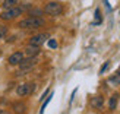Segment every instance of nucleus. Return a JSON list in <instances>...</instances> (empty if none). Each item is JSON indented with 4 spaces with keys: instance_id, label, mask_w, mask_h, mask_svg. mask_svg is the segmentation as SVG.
Returning <instances> with one entry per match:
<instances>
[{
    "instance_id": "nucleus-1",
    "label": "nucleus",
    "mask_w": 120,
    "mask_h": 114,
    "mask_svg": "<svg viewBox=\"0 0 120 114\" xmlns=\"http://www.w3.org/2000/svg\"><path fill=\"white\" fill-rule=\"evenodd\" d=\"M45 23L43 18H37V16H28L25 19H22L18 22V26L21 29H38Z\"/></svg>"
},
{
    "instance_id": "nucleus-2",
    "label": "nucleus",
    "mask_w": 120,
    "mask_h": 114,
    "mask_svg": "<svg viewBox=\"0 0 120 114\" xmlns=\"http://www.w3.org/2000/svg\"><path fill=\"white\" fill-rule=\"evenodd\" d=\"M23 9L21 6H15V7H10V9H4L2 13H0V19L2 21H13L16 19L19 15H22Z\"/></svg>"
},
{
    "instance_id": "nucleus-3",
    "label": "nucleus",
    "mask_w": 120,
    "mask_h": 114,
    "mask_svg": "<svg viewBox=\"0 0 120 114\" xmlns=\"http://www.w3.org/2000/svg\"><path fill=\"white\" fill-rule=\"evenodd\" d=\"M38 60L37 57H28V59H22V62L18 64L19 66V75H25L26 72H29L31 69H34L37 66Z\"/></svg>"
},
{
    "instance_id": "nucleus-4",
    "label": "nucleus",
    "mask_w": 120,
    "mask_h": 114,
    "mask_svg": "<svg viewBox=\"0 0 120 114\" xmlns=\"http://www.w3.org/2000/svg\"><path fill=\"white\" fill-rule=\"evenodd\" d=\"M44 13L51 16H59L63 13V4L60 2H49L44 7Z\"/></svg>"
},
{
    "instance_id": "nucleus-5",
    "label": "nucleus",
    "mask_w": 120,
    "mask_h": 114,
    "mask_svg": "<svg viewBox=\"0 0 120 114\" xmlns=\"http://www.w3.org/2000/svg\"><path fill=\"white\" fill-rule=\"evenodd\" d=\"M35 88H37V85H35L34 82L31 83H21V85H18L16 88V95L18 97H26V95H31Z\"/></svg>"
},
{
    "instance_id": "nucleus-6",
    "label": "nucleus",
    "mask_w": 120,
    "mask_h": 114,
    "mask_svg": "<svg viewBox=\"0 0 120 114\" xmlns=\"http://www.w3.org/2000/svg\"><path fill=\"white\" fill-rule=\"evenodd\" d=\"M49 40V34H37L29 40V44L31 45H37V47H41L45 41Z\"/></svg>"
},
{
    "instance_id": "nucleus-7",
    "label": "nucleus",
    "mask_w": 120,
    "mask_h": 114,
    "mask_svg": "<svg viewBox=\"0 0 120 114\" xmlns=\"http://www.w3.org/2000/svg\"><path fill=\"white\" fill-rule=\"evenodd\" d=\"M22 59H23V53H22V51H15L13 54L9 56L8 63H9L10 66H18V64L22 62Z\"/></svg>"
},
{
    "instance_id": "nucleus-8",
    "label": "nucleus",
    "mask_w": 120,
    "mask_h": 114,
    "mask_svg": "<svg viewBox=\"0 0 120 114\" xmlns=\"http://www.w3.org/2000/svg\"><path fill=\"white\" fill-rule=\"evenodd\" d=\"M104 105V98L101 97V95H95V97L91 98V107L95 110H101Z\"/></svg>"
},
{
    "instance_id": "nucleus-9",
    "label": "nucleus",
    "mask_w": 120,
    "mask_h": 114,
    "mask_svg": "<svg viewBox=\"0 0 120 114\" xmlns=\"http://www.w3.org/2000/svg\"><path fill=\"white\" fill-rule=\"evenodd\" d=\"M25 54H26L28 57H37V56L40 54V47L29 44L26 48H25Z\"/></svg>"
},
{
    "instance_id": "nucleus-10",
    "label": "nucleus",
    "mask_w": 120,
    "mask_h": 114,
    "mask_svg": "<svg viewBox=\"0 0 120 114\" xmlns=\"http://www.w3.org/2000/svg\"><path fill=\"white\" fill-rule=\"evenodd\" d=\"M12 110H13L15 114H25L26 105L23 104V103H15L13 105H12Z\"/></svg>"
},
{
    "instance_id": "nucleus-11",
    "label": "nucleus",
    "mask_w": 120,
    "mask_h": 114,
    "mask_svg": "<svg viewBox=\"0 0 120 114\" xmlns=\"http://www.w3.org/2000/svg\"><path fill=\"white\" fill-rule=\"evenodd\" d=\"M18 3H19V0H3L2 7L3 9H10V7H15Z\"/></svg>"
},
{
    "instance_id": "nucleus-12",
    "label": "nucleus",
    "mask_w": 120,
    "mask_h": 114,
    "mask_svg": "<svg viewBox=\"0 0 120 114\" xmlns=\"http://www.w3.org/2000/svg\"><path fill=\"white\" fill-rule=\"evenodd\" d=\"M117 101H119V95H117V94L111 95V98H110V101H109V108H110V110H116Z\"/></svg>"
},
{
    "instance_id": "nucleus-13",
    "label": "nucleus",
    "mask_w": 120,
    "mask_h": 114,
    "mask_svg": "<svg viewBox=\"0 0 120 114\" xmlns=\"http://www.w3.org/2000/svg\"><path fill=\"white\" fill-rule=\"evenodd\" d=\"M103 22V16H101V10L100 9H95V22L92 25H97V23H101Z\"/></svg>"
},
{
    "instance_id": "nucleus-14",
    "label": "nucleus",
    "mask_w": 120,
    "mask_h": 114,
    "mask_svg": "<svg viewBox=\"0 0 120 114\" xmlns=\"http://www.w3.org/2000/svg\"><path fill=\"white\" fill-rule=\"evenodd\" d=\"M44 13V10H40V9H32L29 12V15L31 16H37V18H41V15Z\"/></svg>"
},
{
    "instance_id": "nucleus-15",
    "label": "nucleus",
    "mask_w": 120,
    "mask_h": 114,
    "mask_svg": "<svg viewBox=\"0 0 120 114\" xmlns=\"http://www.w3.org/2000/svg\"><path fill=\"white\" fill-rule=\"evenodd\" d=\"M111 83H114V85H120V70L117 72V75L116 76H113L111 79H110Z\"/></svg>"
},
{
    "instance_id": "nucleus-16",
    "label": "nucleus",
    "mask_w": 120,
    "mask_h": 114,
    "mask_svg": "<svg viewBox=\"0 0 120 114\" xmlns=\"http://www.w3.org/2000/svg\"><path fill=\"white\" fill-rule=\"evenodd\" d=\"M6 34H8V28H6V26H0V40L4 38Z\"/></svg>"
},
{
    "instance_id": "nucleus-17",
    "label": "nucleus",
    "mask_w": 120,
    "mask_h": 114,
    "mask_svg": "<svg viewBox=\"0 0 120 114\" xmlns=\"http://www.w3.org/2000/svg\"><path fill=\"white\" fill-rule=\"evenodd\" d=\"M51 97H53V95H50V97H49V98H47V99L44 101V104H43V107H41V111H40V114H43V113H44V110H45V107H47V104L50 103V99H51Z\"/></svg>"
},
{
    "instance_id": "nucleus-18",
    "label": "nucleus",
    "mask_w": 120,
    "mask_h": 114,
    "mask_svg": "<svg viewBox=\"0 0 120 114\" xmlns=\"http://www.w3.org/2000/svg\"><path fill=\"white\" fill-rule=\"evenodd\" d=\"M49 47H50V48H56V47H57V41L56 40H49Z\"/></svg>"
},
{
    "instance_id": "nucleus-19",
    "label": "nucleus",
    "mask_w": 120,
    "mask_h": 114,
    "mask_svg": "<svg viewBox=\"0 0 120 114\" xmlns=\"http://www.w3.org/2000/svg\"><path fill=\"white\" fill-rule=\"evenodd\" d=\"M109 64H110L109 62H105V63H104L103 66H101V69H100V73H104V72H105V69L109 67Z\"/></svg>"
}]
</instances>
